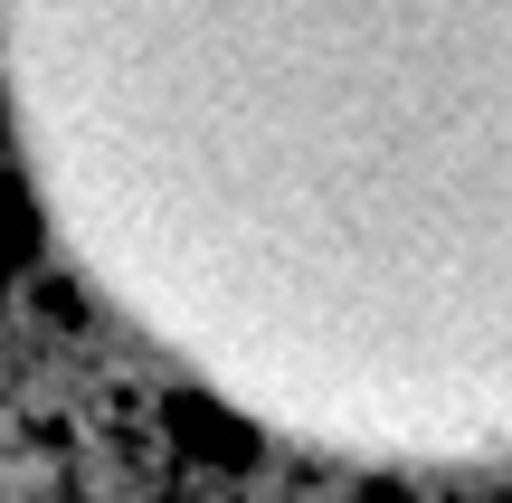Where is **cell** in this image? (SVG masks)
Wrapping results in <instances>:
<instances>
[{
  "label": "cell",
  "instance_id": "cell-1",
  "mask_svg": "<svg viewBox=\"0 0 512 503\" xmlns=\"http://www.w3.org/2000/svg\"><path fill=\"white\" fill-rule=\"evenodd\" d=\"M48 247L294 456L512 475V0H0Z\"/></svg>",
  "mask_w": 512,
  "mask_h": 503
}]
</instances>
